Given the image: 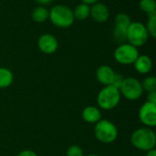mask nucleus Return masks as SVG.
<instances>
[{"mask_svg":"<svg viewBox=\"0 0 156 156\" xmlns=\"http://www.w3.org/2000/svg\"><path fill=\"white\" fill-rule=\"evenodd\" d=\"M132 144L142 152H148L155 148L156 134L149 127H142L135 130L131 135Z\"/></svg>","mask_w":156,"mask_h":156,"instance_id":"obj_1","label":"nucleus"},{"mask_svg":"<svg viewBox=\"0 0 156 156\" xmlns=\"http://www.w3.org/2000/svg\"><path fill=\"white\" fill-rule=\"evenodd\" d=\"M48 19L57 27L68 28L75 21L72 9L65 5H56L49 10Z\"/></svg>","mask_w":156,"mask_h":156,"instance_id":"obj_2","label":"nucleus"},{"mask_svg":"<svg viewBox=\"0 0 156 156\" xmlns=\"http://www.w3.org/2000/svg\"><path fill=\"white\" fill-rule=\"evenodd\" d=\"M122 95L120 90L112 85L104 86L97 96L98 106L105 111H110L116 108L121 101Z\"/></svg>","mask_w":156,"mask_h":156,"instance_id":"obj_3","label":"nucleus"},{"mask_svg":"<svg viewBox=\"0 0 156 156\" xmlns=\"http://www.w3.org/2000/svg\"><path fill=\"white\" fill-rule=\"evenodd\" d=\"M94 135L101 144H109L116 141L118 129L116 125L109 120L101 119L94 126Z\"/></svg>","mask_w":156,"mask_h":156,"instance_id":"obj_4","label":"nucleus"},{"mask_svg":"<svg viewBox=\"0 0 156 156\" xmlns=\"http://www.w3.org/2000/svg\"><path fill=\"white\" fill-rule=\"evenodd\" d=\"M149 38V34L144 24L139 21H132L128 27L126 34L127 43L139 48L146 44Z\"/></svg>","mask_w":156,"mask_h":156,"instance_id":"obj_5","label":"nucleus"},{"mask_svg":"<svg viewBox=\"0 0 156 156\" xmlns=\"http://www.w3.org/2000/svg\"><path fill=\"white\" fill-rule=\"evenodd\" d=\"M119 90L121 95H122L126 100L132 101L139 100L144 93L141 81L133 77L124 78Z\"/></svg>","mask_w":156,"mask_h":156,"instance_id":"obj_6","label":"nucleus"},{"mask_svg":"<svg viewBox=\"0 0 156 156\" xmlns=\"http://www.w3.org/2000/svg\"><path fill=\"white\" fill-rule=\"evenodd\" d=\"M139 55L138 48L126 42L120 44L113 53L115 60L122 65L133 64Z\"/></svg>","mask_w":156,"mask_h":156,"instance_id":"obj_7","label":"nucleus"},{"mask_svg":"<svg viewBox=\"0 0 156 156\" xmlns=\"http://www.w3.org/2000/svg\"><path fill=\"white\" fill-rule=\"evenodd\" d=\"M131 17L125 13H119L114 18V27L112 30L113 39L119 43L126 42V34L129 25L131 24Z\"/></svg>","mask_w":156,"mask_h":156,"instance_id":"obj_8","label":"nucleus"},{"mask_svg":"<svg viewBox=\"0 0 156 156\" xmlns=\"http://www.w3.org/2000/svg\"><path fill=\"white\" fill-rule=\"evenodd\" d=\"M139 120L144 127H154L156 125V104L144 102L139 110Z\"/></svg>","mask_w":156,"mask_h":156,"instance_id":"obj_9","label":"nucleus"},{"mask_svg":"<svg viewBox=\"0 0 156 156\" xmlns=\"http://www.w3.org/2000/svg\"><path fill=\"white\" fill-rule=\"evenodd\" d=\"M37 47L42 53L50 55L57 51L58 48V42L55 36L49 33H46L38 37Z\"/></svg>","mask_w":156,"mask_h":156,"instance_id":"obj_10","label":"nucleus"},{"mask_svg":"<svg viewBox=\"0 0 156 156\" xmlns=\"http://www.w3.org/2000/svg\"><path fill=\"white\" fill-rule=\"evenodd\" d=\"M90 16L97 23H105L110 17V10L105 4L97 2L90 5Z\"/></svg>","mask_w":156,"mask_h":156,"instance_id":"obj_11","label":"nucleus"},{"mask_svg":"<svg viewBox=\"0 0 156 156\" xmlns=\"http://www.w3.org/2000/svg\"><path fill=\"white\" fill-rule=\"evenodd\" d=\"M116 72L109 65H101L96 70V79L103 86L112 85Z\"/></svg>","mask_w":156,"mask_h":156,"instance_id":"obj_12","label":"nucleus"},{"mask_svg":"<svg viewBox=\"0 0 156 156\" xmlns=\"http://www.w3.org/2000/svg\"><path fill=\"white\" fill-rule=\"evenodd\" d=\"M133 65L135 70L142 75L148 74L153 69V61L147 55H139Z\"/></svg>","mask_w":156,"mask_h":156,"instance_id":"obj_13","label":"nucleus"},{"mask_svg":"<svg viewBox=\"0 0 156 156\" xmlns=\"http://www.w3.org/2000/svg\"><path fill=\"white\" fill-rule=\"evenodd\" d=\"M82 119L90 124H95L99 121H101L102 118L101 110L96 107V106H87L83 109L82 113H81Z\"/></svg>","mask_w":156,"mask_h":156,"instance_id":"obj_14","label":"nucleus"},{"mask_svg":"<svg viewBox=\"0 0 156 156\" xmlns=\"http://www.w3.org/2000/svg\"><path fill=\"white\" fill-rule=\"evenodd\" d=\"M48 16L49 10L43 5H38L35 7L31 12V17L36 23H44L48 19Z\"/></svg>","mask_w":156,"mask_h":156,"instance_id":"obj_15","label":"nucleus"},{"mask_svg":"<svg viewBox=\"0 0 156 156\" xmlns=\"http://www.w3.org/2000/svg\"><path fill=\"white\" fill-rule=\"evenodd\" d=\"M90 5H86L84 3H80L77 5L72 10L74 18L79 21L86 20L90 16Z\"/></svg>","mask_w":156,"mask_h":156,"instance_id":"obj_16","label":"nucleus"},{"mask_svg":"<svg viewBox=\"0 0 156 156\" xmlns=\"http://www.w3.org/2000/svg\"><path fill=\"white\" fill-rule=\"evenodd\" d=\"M14 80L13 72L4 67H0V89H6L8 88Z\"/></svg>","mask_w":156,"mask_h":156,"instance_id":"obj_17","label":"nucleus"},{"mask_svg":"<svg viewBox=\"0 0 156 156\" xmlns=\"http://www.w3.org/2000/svg\"><path fill=\"white\" fill-rule=\"evenodd\" d=\"M139 6L142 11H144L148 16L156 13L155 0H140Z\"/></svg>","mask_w":156,"mask_h":156,"instance_id":"obj_18","label":"nucleus"},{"mask_svg":"<svg viewBox=\"0 0 156 156\" xmlns=\"http://www.w3.org/2000/svg\"><path fill=\"white\" fill-rule=\"evenodd\" d=\"M146 29L148 31L149 37L155 38L156 37V13L151 14L148 16L147 23L145 25Z\"/></svg>","mask_w":156,"mask_h":156,"instance_id":"obj_19","label":"nucleus"},{"mask_svg":"<svg viewBox=\"0 0 156 156\" xmlns=\"http://www.w3.org/2000/svg\"><path fill=\"white\" fill-rule=\"evenodd\" d=\"M144 91H154L156 90V78L154 76H148L141 82Z\"/></svg>","mask_w":156,"mask_h":156,"instance_id":"obj_20","label":"nucleus"},{"mask_svg":"<svg viewBox=\"0 0 156 156\" xmlns=\"http://www.w3.org/2000/svg\"><path fill=\"white\" fill-rule=\"evenodd\" d=\"M66 154H67V156H84L82 148L76 144L70 145L69 147H68Z\"/></svg>","mask_w":156,"mask_h":156,"instance_id":"obj_21","label":"nucleus"},{"mask_svg":"<svg viewBox=\"0 0 156 156\" xmlns=\"http://www.w3.org/2000/svg\"><path fill=\"white\" fill-rule=\"evenodd\" d=\"M123 80H124V77H123L122 74H120V73H116V74H115V76H114V79H113V80H112V85L113 87H115V88H117V89L119 90V89H120V87H121V85L122 84Z\"/></svg>","mask_w":156,"mask_h":156,"instance_id":"obj_22","label":"nucleus"},{"mask_svg":"<svg viewBox=\"0 0 156 156\" xmlns=\"http://www.w3.org/2000/svg\"><path fill=\"white\" fill-rule=\"evenodd\" d=\"M147 93L148 94H147V97H146V101L156 104V90L150 91V92H147Z\"/></svg>","mask_w":156,"mask_h":156,"instance_id":"obj_23","label":"nucleus"},{"mask_svg":"<svg viewBox=\"0 0 156 156\" xmlns=\"http://www.w3.org/2000/svg\"><path fill=\"white\" fill-rule=\"evenodd\" d=\"M16 156H37V154L32 150H24L20 152Z\"/></svg>","mask_w":156,"mask_h":156,"instance_id":"obj_24","label":"nucleus"},{"mask_svg":"<svg viewBox=\"0 0 156 156\" xmlns=\"http://www.w3.org/2000/svg\"><path fill=\"white\" fill-rule=\"evenodd\" d=\"M35 1H36V3L38 4V5H43V6L49 5L52 2V0H35Z\"/></svg>","mask_w":156,"mask_h":156,"instance_id":"obj_25","label":"nucleus"},{"mask_svg":"<svg viewBox=\"0 0 156 156\" xmlns=\"http://www.w3.org/2000/svg\"><path fill=\"white\" fill-rule=\"evenodd\" d=\"M80 1H81V3H84V4L89 5H91L93 4L99 2V0H80Z\"/></svg>","mask_w":156,"mask_h":156,"instance_id":"obj_26","label":"nucleus"},{"mask_svg":"<svg viewBox=\"0 0 156 156\" xmlns=\"http://www.w3.org/2000/svg\"><path fill=\"white\" fill-rule=\"evenodd\" d=\"M145 156H156L155 149H153V150H150V151L146 152V155Z\"/></svg>","mask_w":156,"mask_h":156,"instance_id":"obj_27","label":"nucleus"},{"mask_svg":"<svg viewBox=\"0 0 156 156\" xmlns=\"http://www.w3.org/2000/svg\"><path fill=\"white\" fill-rule=\"evenodd\" d=\"M86 156H100V155H97V154H89V155H86Z\"/></svg>","mask_w":156,"mask_h":156,"instance_id":"obj_28","label":"nucleus"}]
</instances>
